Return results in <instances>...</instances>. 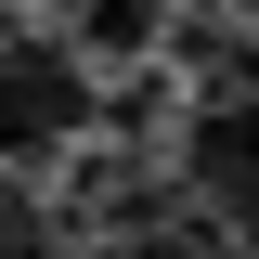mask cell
<instances>
[{"instance_id":"1","label":"cell","mask_w":259,"mask_h":259,"mask_svg":"<svg viewBox=\"0 0 259 259\" xmlns=\"http://www.w3.org/2000/svg\"><path fill=\"white\" fill-rule=\"evenodd\" d=\"M104 117V78L65 39H26V26H0V156L26 168V156H65L78 130Z\"/></svg>"},{"instance_id":"2","label":"cell","mask_w":259,"mask_h":259,"mask_svg":"<svg viewBox=\"0 0 259 259\" xmlns=\"http://www.w3.org/2000/svg\"><path fill=\"white\" fill-rule=\"evenodd\" d=\"M168 13H182V0H78V39H65V52L78 65H156Z\"/></svg>"},{"instance_id":"3","label":"cell","mask_w":259,"mask_h":259,"mask_svg":"<svg viewBox=\"0 0 259 259\" xmlns=\"http://www.w3.org/2000/svg\"><path fill=\"white\" fill-rule=\"evenodd\" d=\"M91 259H233V233L207 221V207H182V221H143V233H104Z\"/></svg>"}]
</instances>
